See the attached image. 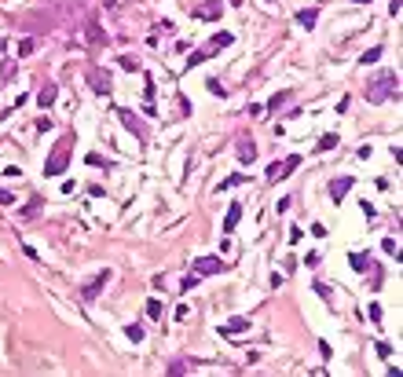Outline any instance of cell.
Returning <instances> with one entry per match:
<instances>
[{
    "instance_id": "cell-1",
    "label": "cell",
    "mask_w": 403,
    "mask_h": 377,
    "mask_svg": "<svg viewBox=\"0 0 403 377\" xmlns=\"http://www.w3.org/2000/svg\"><path fill=\"white\" fill-rule=\"evenodd\" d=\"M231 41H235V33H217V37H213V41L209 44H205V48H198V52H194L191 55V59H187V66H198V62H205V59H209V55L213 52H220V48H228V44Z\"/></svg>"
},
{
    "instance_id": "cell-2",
    "label": "cell",
    "mask_w": 403,
    "mask_h": 377,
    "mask_svg": "<svg viewBox=\"0 0 403 377\" xmlns=\"http://www.w3.org/2000/svg\"><path fill=\"white\" fill-rule=\"evenodd\" d=\"M110 278H114V271H110V268H103V271H99V275L92 278V282H84V289H81V300H84V304H92V300H96V297L103 293V286H107Z\"/></svg>"
},
{
    "instance_id": "cell-3",
    "label": "cell",
    "mask_w": 403,
    "mask_h": 377,
    "mask_svg": "<svg viewBox=\"0 0 403 377\" xmlns=\"http://www.w3.org/2000/svg\"><path fill=\"white\" fill-rule=\"evenodd\" d=\"M114 117H117V121H121V125H125L128 132H132L139 143H147V139H151V132H147V128L136 121V114H132V110H121V107H117V110H114Z\"/></svg>"
},
{
    "instance_id": "cell-4",
    "label": "cell",
    "mask_w": 403,
    "mask_h": 377,
    "mask_svg": "<svg viewBox=\"0 0 403 377\" xmlns=\"http://www.w3.org/2000/svg\"><path fill=\"white\" fill-rule=\"evenodd\" d=\"M66 165H70V147H59V150H52L48 165H44V176H59V172H66Z\"/></svg>"
},
{
    "instance_id": "cell-5",
    "label": "cell",
    "mask_w": 403,
    "mask_h": 377,
    "mask_svg": "<svg viewBox=\"0 0 403 377\" xmlns=\"http://www.w3.org/2000/svg\"><path fill=\"white\" fill-rule=\"evenodd\" d=\"M297 165H301V158H286V162H275V165H268V183H279V180H286L283 172H293Z\"/></svg>"
},
{
    "instance_id": "cell-6",
    "label": "cell",
    "mask_w": 403,
    "mask_h": 377,
    "mask_svg": "<svg viewBox=\"0 0 403 377\" xmlns=\"http://www.w3.org/2000/svg\"><path fill=\"white\" fill-rule=\"evenodd\" d=\"M220 271H228V264L220 257H202L194 260V275H220Z\"/></svg>"
},
{
    "instance_id": "cell-7",
    "label": "cell",
    "mask_w": 403,
    "mask_h": 377,
    "mask_svg": "<svg viewBox=\"0 0 403 377\" xmlns=\"http://www.w3.org/2000/svg\"><path fill=\"white\" fill-rule=\"evenodd\" d=\"M88 84H92L96 96H107V92H110V73L99 70V66H92V70H88Z\"/></svg>"
},
{
    "instance_id": "cell-8",
    "label": "cell",
    "mask_w": 403,
    "mask_h": 377,
    "mask_svg": "<svg viewBox=\"0 0 403 377\" xmlns=\"http://www.w3.org/2000/svg\"><path fill=\"white\" fill-rule=\"evenodd\" d=\"M352 183H355V176H337V180H330V198H334V202H341V198L348 194Z\"/></svg>"
},
{
    "instance_id": "cell-9",
    "label": "cell",
    "mask_w": 403,
    "mask_h": 377,
    "mask_svg": "<svg viewBox=\"0 0 403 377\" xmlns=\"http://www.w3.org/2000/svg\"><path fill=\"white\" fill-rule=\"evenodd\" d=\"M246 329H249V319L238 315V319H228V323L220 326V333H224V337H235V333H246Z\"/></svg>"
},
{
    "instance_id": "cell-10",
    "label": "cell",
    "mask_w": 403,
    "mask_h": 377,
    "mask_svg": "<svg viewBox=\"0 0 403 377\" xmlns=\"http://www.w3.org/2000/svg\"><path fill=\"white\" fill-rule=\"evenodd\" d=\"M220 11H224V7L217 4V0H205V4L194 7V15H198V18H209V22H213V18H220Z\"/></svg>"
},
{
    "instance_id": "cell-11",
    "label": "cell",
    "mask_w": 403,
    "mask_h": 377,
    "mask_svg": "<svg viewBox=\"0 0 403 377\" xmlns=\"http://www.w3.org/2000/svg\"><path fill=\"white\" fill-rule=\"evenodd\" d=\"M238 162L242 165L257 162V147H253V139H242V143H238Z\"/></svg>"
},
{
    "instance_id": "cell-12",
    "label": "cell",
    "mask_w": 403,
    "mask_h": 377,
    "mask_svg": "<svg viewBox=\"0 0 403 377\" xmlns=\"http://www.w3.org/2000/svg\"><path fill=\"white\" fill-rule=\"evenodd\" d=\"M389 96H392V88H381V81H374V84H370V92H367V99H370V103H381V99H389Z\"/></svg>"
},
{
    "instance_id": "cell-13",
    "label": "cell",
    "mask_w": 403,
    "mask_h": 377,
    "mask_svg": "<svg viewBox=\"0 0 403 377\" xmlns=\"http://www.w3.org/2000/svg\"><path fill=\"white\" fill-rule=\"evenodd\" d=\"M242 220V205H231L228 216H224V231H235V223Z\"/></svg>"
},
{
    "instance_id": "cell-14",
    "label": "cell",
    "mask_w": 403,
    "mask_h": 377,
    "mask_svg": "<svg viewBox=\"0 0 403 377\" xmlns=\"http://www.w3.org/2000/svg\"><path fill=\"white\" fill-rule=\"evenodd\" d=\"M143 107H147V117H154V81L147 77V88H143Z\"/></svg>"
},
{
    "instance_id": "cell-15",
    "label": "cell",
    "mask_w": 403,
    "mask_h": 377,
    "mask_svg": "<svg viewBox=\"0 0 403 377\" xmlns=\"http://www.w3.org/2000/svg\"><path fill=\"white\" fill-rule=\"evenodd\" d=\"M22 216L26 220H37L41 216V198H30V205H22Z\"/></svg>"
},
{
    "instance_id": "cell-16",
    "label": "cell",
    "mask_w": 403,
    "mask_h": 377,
    "mask_svg": "<svg viewBox=\"0 0 403 377\" xmlns=\"http://www.w3.org/2000/svg\"><path fill=\"white\" fill-rule=\"evenodd\" d=\"M37 103H41V107H52V103H55V84H44L41 96H37Z\"/></svg>"
},
{
    "instance_id": "cell-17",
    "label": "cell",
    "mask_w": 403,
    "mask_h": 377,
    "mask_svg": "<svg viewBox=\"0 0 403 377\" xmlns=\"http://www.w3.org/2000/svg\"><path fill=\"white\" fill-rule=\"evenodd\" d=\"M297 22H301L304 30H312V26H315V7H308V11H297Z\"/></svg>"
},
{
    "instance_id": "cell-18",
    "label": "cell",
    "mask_w": 403,
    "mask_h": 377,
    "mask_svg": "<svg viewBox=\"0 0 403 377\" xmlns=\"http://www.w3.org/2000/svg\"><path fill=\"white\" fill-rule=\"evenodd\" d=\"M348 264H352L355 271H367L370 268V257H367V253H355V257H348Z\"/></svg>"
},
{
    "instance_id": "cell-19",
    "label": "cell",
    "mask_w": 403,
    "mask_h": 377,
    "mask_svg": "<svg viewBox=\"0 0 403 377\" xmlns=\"http://www.w3.org/2000/svg\"><path fill=\"white\" fill-rule=\"evenodd\" d=\"M337 147V132H326V136L319 139V147H315V150H334Z\"/></svg>"
},
{
    "instance_id": "cell-20",
    "label": "cell",
    "mask_w": 403,
    "mask_h": 377,
    "mask_svg": "<svg viewBox=\"0 0 403 377\" xmlns=\"http://www.w3.org/2000/svg\"><path fill=\"white\" fill-rule=\"evenodd\" d=\"M88 41H92V44H99V41H103V33H99V22H96V18H88Z\"/></svg>"
},
{
    "instance_id": "cell-21",
    "label": "cell",
    "mask_w": 403,
    "mask_h": 377,
    "mask_svg": "<svg viewBox=\"0 0 403 377\" xmlns=\"http://www.w3.org/2000/svg\"><path fill=\"white\" fill-rule=\"evenodd\" d=\"M367 315H370V323H378V326L385 323V312H381V304H370V308H367Z\"/></svg>"
},
{
    "instance_id": "cell-22",
    "label": "cell",
    "mask_w": 403,
    "mask_h": 377,
    "mask_svg": "<svg viewBox=\"0 0 403 377\" xmlns=\"http://www.w3.org/2000/svg\"><path fill=\"white\" fill-rule=\"evenodd\" d=\"M121 70H128V73H136V70H139V62L132 59V55H121Z\"/></svg>"
},
{
    "instance_id": "cell-23",
    "label": "cell",
    "mask_w": 403,
    "mask_h": 377,
    "mask_svg": "<svg viewBox=\"0 0 403 377\" xmlns=\"http://www.w3.org/2000/svg\"><path fill=\"white\" fill-rule=\"evenodd\" d=\"M125 337L128 341H143V326H125Z\"/></svg>"
},
{
    "instance_id": "cell-24",
    "label": "cell",
    "mask_w": 403,
    "mask_h": 377,
    "mask_svg": "<svg viewBox=\"0 0 403 377\" xmlns=\"http://www.w3.org/2000/svg\"><path fill=\"white\" fill-rule=\"evenodd\" d=\"M315 293H319L326 304H334V297H330V286H323V282H315Z\"/></svg>"
},
{
    "instance_id": "cell-25",
    "label": "cell",
    "mask_w": 403,
    "mask_h": 377,
    "mask_svg": "<svg viewBox=\"0 0 403 377\" xmlns=\"http://www.w3.org/2000/svg\"><path fill=\"white\" fill-rule=\"evenodd\" d=\"M147 315H151V319H162V304H158V300H147Z\"/></svg>"
},
{
    "instance_id": "cell-26",
    "label": "cell",
    "mask_w": 403,
    "mask_h": 377,
    "mask_svg": "<svg viewBox=\"0 0 403 377\" xmlns=\"http://www.w3.org/2000/svg\"><path fill=\"white\" fill-rule=\"evenodd\" d=\"M187 370H191V363H169V374H187Z\"/></svg>"
},
{
    "instance_id": "cell-27",
    "label": "cell",
    "mask_w": 403,
    "mask_h": 377,
    "mask_svg": "<svg viewBox=\"0 0 403 377\" xmlns=\"http://www.w3.org/2000/svg\"><path fill=\"white\" fill-rule=\"evenodd\" d=\"M378 59H381V48H370V52H367V55H363V59H359V62H367V66H370V62H378Z\"/></svg>"
},
{
    "instance_id": "cell-28",
    "label": "cell",
    "mask_w": 403,
    "mask_h": 377,
    "mask_svg": "<svg viewBox=\"0 0 403 377\" xmlns=\"http://www.w3.org/2000/svg\"><path fill=\"white\" fill-rule=\"evenodd\" d=\"M209 92H213V96H228V88H224L220 81H209Z\"/></svg>"
},
{
    "instance_id": "cell-29",
    "label": "cell",
    "mask_w": 403,
    "mask_h": 377,
    "mask_svg": "<svg viewBox=\"0 0 403 377\" xmlns=\"http://www.w3.org/2000/svg\"><path fill=\"white\" fill-rule=\"evenodd\" d=\"M242 180H246V176H231V180H224V183H220V191H228V187H238Z\"/></svg>"
},
{
    "instance_id": "cell-30",
    "label": "cell",
    "mask_w": 403,
    "mask_h": 377,
    "mask_svg": "<svg viewBox=\"0 0 403 377\" xmlns=\"http://www.w3.org/2000/svg\"><path fill=\"white\" fill-rule=\"evenodd\" d=\"M374 352H378V355H381V359H389V355H392V348H389V344H381V341H378V344H374Z\"/></svg>"
},
{
    "instance_id": "cell-31",
    "label": "cell",
    "mask_w": 403,
    "mask_h": 377,
    "mask_svg": "<svg viewBox=\"0 0 403 377\" xmlns=\"http://www.w3.org/2000/svg\"><path fill=\"white\" fill-rule=\"evenodd\" d=\"M11 73H15V62H4V66H0V77H4V81L11 77Z\"/></svg>"
},
{
    "instance_id": "cell-32",
    "label": "cell",
    "mask_w": 403,
    "mask_h": 377,
    "mask_svg": "<svg viewBox=\"0 0 403 377\" xmlns=\"http://www.w3.org/2000/svg\"><path fill=\"white\" fill-rule=\"evenodd\" d=\"M283 103H286V92H283V96H275V99H271V103H268V110H279Z\"/></svg>"
},
{
    "instance_id": "cell-33",
    "label": "cell",
    "mask_w": 403,
    "mask_h": 377,
    "mask_svg": "<svg viewBox=\"0 0 403 377\" xmlns=\"http://www.w3.org/2000/svg\"><path fill=\"white\" fill-rule=\"evenodd\" d=\"M0 202H4V205H11V202H15V194H11V191H4V187H0Z\"/></svg>"
}]
</instances>
